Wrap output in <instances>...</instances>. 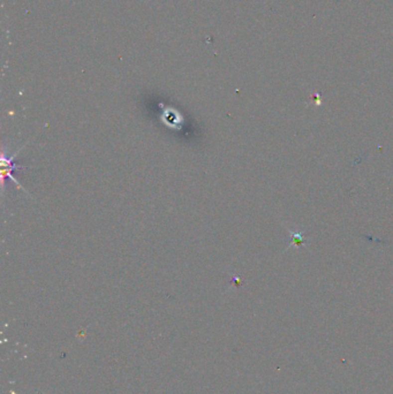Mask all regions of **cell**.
<instances>
[{"instance_id": "obj_3", "label": "cell", "mask_w": 393, "mask_h": 394, "mask_svg": "<svg viewBox=\"0 0 393 394\" xmlns=\"http://www.w3.org/2000/svg\"><path fill=\"white\" fill-rule=\"evenodd\" d=\"M165 114H167V117H168V119H165L164 120V123H165V125H172V124H178V120H177V117H180L179 114L177 113V111H175L174 113H172V114H168V113H166L165 112Z\"/></svg>"}, {"instance_id": "obj_2", "label": "cell", "mask_w": 393, "mask_h": 394, "mask_svg": "<svg viewBox=\"0 0 393 394\" xmlns=\"http://www.w3.org/2000/svg\"><path fill=\"white\" fill-rule=\"evenodd\" d=\"M291 237L293 238L292 246H304V239L303 235L300 231L291 232Z\"/></svg>"}, {"instance_id": "obj_1", "label": "cell", "mask_w": 393, "mask_h": 394, "mask_svg": "<svg viewBox=\"0 0 393 394\" xmlns=\"http://www.w3.org/2000/svg\"><path fill=\"white\" fill-rule=\"evenodd\" d=\"M21 149H23V146H22ZM20 149V150H21ZM20 150L17 151L16 153H14L10 156V154H7L5 148H1V158H0V164H1V186H2V191L5 190V185H6V180H12V181L15 183V185L19 187V189L23 190L24 193L28 194V191L24 189L23 186L21 185V183L17 181V180L14 178L12 172L15 171V169H25L27 167H21L19 165H16L14 163V159H15V157L17 154L20 153Z\"/></svg>"}]
</instances>
